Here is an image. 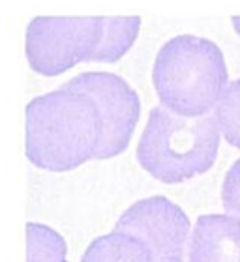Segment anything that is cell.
Masks as SVG:
<instances>
[{"label": "cell", "instance_id": "obj_6", "mask_svg": "<svg viewBox=\"0 0 240 262\" xmlns=\"http://www.w3.org/2000/svg\"><path fill=\"white\" fill-rule=\"evenodd\" d=\"M190 229L184 210L165 196L133 202L115 225V232L141 242L152 253L154 262H184Z\"/></svg>", "mask_w": 240, "mask_h": 262}, {"label": "cell", "instance_id": "obj_5", "mask_svg": "<svg viewBox=\"0 0 240 262\" xmlns=\"http://www.w3.org/2000/svg\"><path fill=\"white\" fill-rule=\"evenodd\" d=\"M66 86L87 94L98 105L104 118V137L96 159H111L124 152L130 144L141 115L139 96L122 77L107 71L79 73Z\"/></svg>", "mask_w": 240, "mask_h": 262}, {"label": "cell", "instance_id": "obj_12", "mask_svg": "<svg viewBox=\"0 0 240 262\" xmlns=\"http://www.w3.org/2000/svg\"><path fill=\"white\" fill-rule=\"evenodd\" d=\"M233 27H235V30L238 32V36H240V15L233 17Z\"/></svg>", "mask_w": 240, "mask_h": 262}, {"label": "cell", "instance_id": "obj_3", "mask_svg": "<svg viewBox=\"0 0 240 262\" xmlns=\"http://www.w3.org/2000/svg\"><path fill=\"white\" fill-rule=\"evenodd\" d=\"M219 150V127L212 115L184 118L154 107L137 144V161L164 184H182L205 174Z\"/></svg>", "mask_w": 240, "mask_h": 262}, {"label": "cell", "instance_id": "obj_7", "mask_svg": "<svg viewBox=\"0 0 240 262\" xmlns=\"http://www.w3.org/2000/svg\"><path fill=\"white\" fill-rule=\"evenodd\" d=\"M188 262H240V217L201 215L191 232Z\"/></svg>", "mask_w": 240, "mask_h": 262}, {"label": "cell", "instance_id": "obj_2", "mask_svg": "<svg viewBox=\"0 0 240 262\" xmlns=\"http://www.w3.org/2000/svg\"><path fill=\"white\" fill-rule=\"evenodd\" d=\"M152 82L164 109L184 118H201L218 105L229 73L218 45L184 34L159 49Z\"/></svg>", "mask_w": 240, "mask_h": 262}, {"label": "cell", "instance_id": "obj_9", "mask_svg": "<svg viewBox=\"0 0 240 262\" xmlns=\"http://www.w3.org/2000/svg\"><path fill=\"white\" fill-rule=\"evenodd\" d=\"M27 262H68L64 238L47 225L28 223Z\"/></svg>", "mask_w": 240, "mask_h": 262}, {"label": "cell", "instance_id": "obj_4", "mask_svg": "<svg viewBox=\"0 0 240 262\" xmlns=\"http://www.w3.org/2000/svg\"><path fill=\"white\" fill-rule=\"evenodd\" d=\"M105 17H36L27 28V58L55 77L81 62H105Z\"/></svg>", "mask_w": 240, "mask_h": 262}, {"label": "cell", "instance_id": "obj_10", "mask_svg": "<svg viewBox=\"0 0 240 262\" xmlns=\"http://www.w3.org/2000/svg\"><path fill=\"white\" fill-rule=\"evenodd\" d=\"M214 118L218 122L219 133L225 137V141L240 150V79L231 81L225 86L216 105Z\"/></svg>", "mask_w": 240, "mask_h": 262}, {"label": "cell", "instance_id": "obj_1", "mask_svg": "<svg viewBox=\"0 0 240 262\" xmlns=\"http://www.w3.org/2000/svg\"><path fill=\"white\" fill-rule=\"evenodd\" d=\"M104 118L87 94L62 84L27 105V158L38 169L68 172L96 159Z\"/></svg>", "mask_w": 240, "mask_h": 262}, {"label": "cell", "instance_id": "obj_11", "mask_svg": "<svg viewBox=\"0 0 240 262\" xmlns=\"http://www.w3.org/2000/svg\"><path fill=\"white\" fill-rule=\"evenodd\" d=\"M222 204L227 213L240 217V159L227 170L222 186Z\"/></svg>", "mask_w": 240, "mask_h": 262}, {"label": "cell", "instance_id": "obj_8", "mask_svg": "<svg viewBox=\"0 0 240 262\" xmlns=\"http://www.w3.org/2000/svg\"><path fill=\"white\" fill-rule=\"evenodd\" d=\"M81 262H154V257L137 238L113 230L92 240Z\"/></svg>", "mask_w": 240, "mask_h": 262}]
</instances>
